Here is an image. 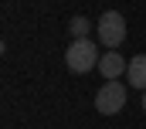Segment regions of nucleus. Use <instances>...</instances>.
I'll return each mask as SVG.
<instances>
[{"label": "nucleus", "instance_id": "obj_1", "mask_svg": "<svg viewBox=\"0 0 146 129\" xmlns=\"http://www.w3.org/2000/svg\"><path fill=\"white\" fill-rule=\"evenodd\" d=\"M65 64L72 68L75 75H85V71L99 68V48H95V41H88V37H75L72 48L65 51Z\"/></svg>", "mask_w": 146, "mask_h": 129}, {"label": "nucleus", "instance_id": "obj_2", "mask_svg": "<svg viewBox=\"0 0 146 129\" xmlns=\"http://www.w3.org/2000/svg\"><path fill=\"white\" fill-rule=\"evenodd\" d=\"M95 31H99V41H102L106 48L115 51V48L126 41V21H122V14H119V10H106V14L99 17Z\"/></svg>", "mask_w": 146, "mask_h": 129}, {"label": "nucleus", "instance_id": "obj_3", "mask_svg": "<svg viewBox=\"0 0 146 129\" xmlns=\"http://www.w3.org/2000/svg\"><path fill=\"white\" fill-rule=\"evenodd\" d=\"M122 105H126V85L122 82H106L99 88V95H95V109L102 116H115Z\"/></svg>", "mask_w": 146, "mask_h": 129}, {"label": "nucleus", "instance_id": "obj_4", "mask_svg": "<svg viewBox=\"0 0 146 129\" xmlns=\"http://www.w3.org/2000/svg\"><path fill=\"white\" fill-rule=\"evenodd\" d=\"M99 71L106 75V82H115L119 75L129 71V64H126V58H122L119 51H106V55L99 58Z\"/></svg>", "mask_w": 146, "mask_h": 129}, {"label": "nucleus", "instance_id": "obj_5", "mask_svg": "<svg viewBox=\"0 0 146 129\" xmlns=\"http://www.w3.org/2000/svg\"><path fill=\"white\" fill-rule=\"evenodd\" d=\"M129 88H139V92H146V55H136L133 61H129Z\"/></svg>", "mask_w": 146, "mask_h": 129}, {"label": "nucleus", "instance_id": "obj_6", "mask_svg": "<svg viewBox=\"0 0 146 129\" xmlns=\"http://www.w3.org/2000/svg\"><path fill=\"white\" fill-rule=\"evenodd\" d=\"M72 34L75 37H88V21L85 17H75L72 21Z\"/></svg>", "mask_w": 146, "mask_h": 129}, {"label": "nucleus", "instance_id": "obj_7", "mask_svg": "<svg viewBox=\"0 0 146 129\" xmlns=\"http://www.w3.org/2000/svg\"><path fill=\"white\" fill-rule=\"evenodd\" d=\"M143 109H146V92H143Z\"/></svg>", "mask_w": 146, "mask_h": 129}]
</instances>
